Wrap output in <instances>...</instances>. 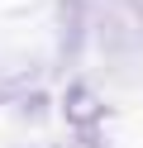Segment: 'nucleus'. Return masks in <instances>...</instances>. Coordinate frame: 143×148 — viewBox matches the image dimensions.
I'll use <instances>...</instances> for the list:
<instances>
[{
    "mask_svg": "<svg viewBox=\"0 0 143 148\" xmlns=\"http://www.w3.org/2000/svg\"><path fill=\"white\" fill-rule=\"evenodd\" d=\"M95 34H100V48L114 67H138L143 62V24L129 10H119L114 0H105L100 14H95Z\"/></svg>",
    "mask_w": 143,
    "mask_h": 148,
    "instance_id": "f257e3e1",
    "label": "nucleus"
},
{
    "mask_svg": "<svg viewBox=\"0 0 143 148\" xmlns=\"http://www.w3.org/2000/svg\"><path fill=\"white\" fill-rule=\"evenodd\" d=\"M114 5H119V10H129V14H133V19H138V24H143V0H114Z\"/></svg>",
    "mask_w": 143,
    "mask_h": 148,
    "instance_id": "0eeeda50",
    "label": "nucleus"
},
{
    "mask_svg": "<svg viewBox=\"0 0 143 148\" xmlns=\"http://www.w3.org/2000/svg\"><path fill=\"white\" fill-rule=\"evenodd\" d=\"M43 148H53V143H43Z\"/></svg>",
    "mask_w": 143,
    "mask_h": 148,
    "instance_id": "6e6552de",
    "label": "nucleus"
},
{
    "mask_svg": "<svg viewBox=\"0 0 143 148\" xmlns=\"http://www.w3.org/2000/svg\"><path fill=\"white\" fill-rule=\"evenodd\" d=\"M72 148H110V143H105L100 124H76V134H72Z\"/></svg>",
    "mask_w": 143,
    "mask_h": 148,
    "instance_id": "423d86ee",
    "label": "nucleus"
},
{
    "mask_svg": "<svg viewBox=\"0 0 143 148\" xmlns=\"http://www.w3.org/2000/svg\"><path fill=\"white\" fill-rule=\"evenodd\" d=\"M91 29V0H62L57 5V67H76Z\"/></svg>",
    "mask_w": 143,
    "mask_h": 148,
    "instance_id": "f03ea898",
    "label": "nucleus"
},
{
    "mask_svg": "<svg viewBox=\"0 0 143 148\" xmlns=\"http://www.w3.org/2000/svg\"><path fill=\"white\" fill-rule=\"evenodd\" d=\"M14 105H19V115H24V124H43V119H48V105H53V100H48L43 81H34V86H29L24 96L14 100Z\"/></svg>",
    "mask_w": 143,
    "mask_h": 148,
    "instance_id": "20e7f679",
    "label": "nucleus"
},
{
    "mask_svg": "<svg viewBox=\"0 0 143 148\" xmlns=\"http://www.w3.org/2000/svg\"><path fill=\"white\" fill-rule=\"evenodd\" d=\"M29 86H34V72H5V77H0V105L19 100Z\"/></svg>",
    "mask_w": 143,
    "mask_h": 148,
    "instance_id": "39448f33",
    "label": "nucleus"
},
{
    "mask_svg": "<svg viewBox=\"0 0 143 148\" xmlns=\"http://www.w3.org/2000/svg\"><path fill=\"white\" fill-rule=\"evenodd\" d=\"M62 115L72 119V129H76V124H100V119H105V105L95 100L91 81H72V86H67V96H62Z\"/></svg>",
    "mask_w": 143,
    "mask_h": 148,
    "instance_id": "7ed1b4c3",
    "label": "nucleus"
}]
</instances>
